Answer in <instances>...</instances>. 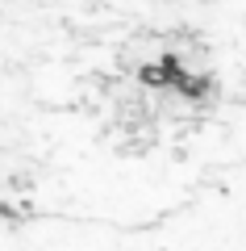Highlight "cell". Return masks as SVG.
Here are the masks:
<instances>
[{"label": "cell", "instance_id": "obj_1", "mask_svg": "<svg viewBox=\"0 0 246 251\" xmlns=\"http://www.w3.org/2000/svg\"><path fill=\"white\" fill-rule=\"evenodd\" d=\"M0 251H42L34 226L25 218V205L17 197V184H13V172L0 155Z\"/></svg>", "mask_w": 246, "mask_h": 251}]
</instances>
